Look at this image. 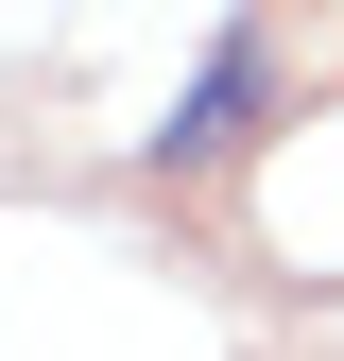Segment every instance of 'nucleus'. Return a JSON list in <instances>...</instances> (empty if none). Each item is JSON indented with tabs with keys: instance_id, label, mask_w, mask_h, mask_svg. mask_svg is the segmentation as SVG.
Masks as SVG:
<instances>
[{
	"instance_id": "1",
	"label": "nucleus",
	"mask_w": 344,
	"mask_h": 361,
	"mask_svg": "<svg viewBox=\"0 0 344 361\" xmlns=\"http://www.w3.org/2000/svg\"><path fill=\"white\" fill-rule=\"evenodd\" d=\"M258 121H276V52L224 35V52L190 69V104L155 121V172H224V155H258Z\"/></svg>"
}]
</instances>
